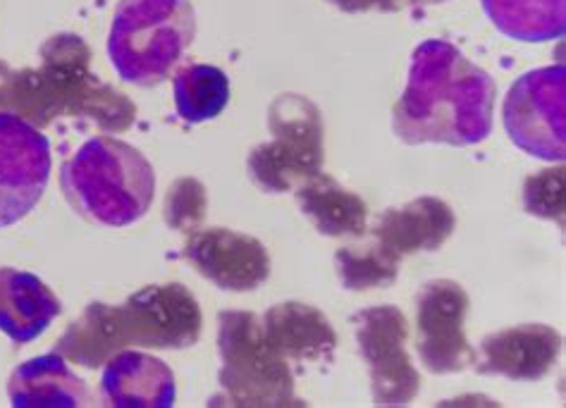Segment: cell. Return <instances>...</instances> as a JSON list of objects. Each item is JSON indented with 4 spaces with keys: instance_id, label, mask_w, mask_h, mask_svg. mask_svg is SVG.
<instances>
[{
    "instance_id": "7",
    "label": "cell",
    "mask_w": 566,
    "mask_h": 408,
    "mask_svg": "<svg viewBox=\"0 0 566 408\" xmlns=\"http://www.w3.org/2000/svg\"><path fill=\"white\" fill-rule=\"evenodd\" d=\"M354 337L370 375L374 404L382 408L409 406L421 391V375L407 352L409 321L401 308L368 306L352 315Z\"/></svg>"
},
{
    "instance_id": "14",
    "label": "cell",
    "mask_w": 566,
    "mask_h": 408,
    "mask_svg": "<svg viewBox=\"0 0 566 408\" xmlns=\"http://www.w3.org/2000/svg\"><path fill=\"white\" fill-rule=\"evenodd\" d=\"M457 227V216L438 196H419L405 206L387 208L374 222V239L397 255L438 251Z\"/></svg>"
},
{
    "instance_id": "21",
    "label": "cell",
    "mask_w": 566,
    "mask_h": 408,
    "mask_svg": "<svg viewBox=\"0 0 566 408\" xmlns=\"http://www.w3.org/2000/svg\"><path fill=\"white\" fill-rule=\"evenodd\" d=\"M175 108L189 125L218 117L230 103L228 74L213 65H185L172 80Z\"/></svg>"
},
{
    "instance_id": "2",
    "label": "cell",
    "mask_w": 566,
    "mask_h": 408,
    "mask_svg": "<svg viewBox=\"0 0 566 408\" xmlns=\"http://www.w3.org/2000/svg\"><path fill=\"white\" fill-rule=\"evenodd\" d=\"M61 187L80 218L127 227L151 208L156 172L139 148L115 136H94L63 163Z\"/></svg>"
},
{
    "instance_id": "8",
    "label": "cell",
    "mask_w": 566,
    "mask_h": 408,
    "mask_svg": "<svg viewBox=\"0 0 566 408\" xmlns=\"http://www.w3.org/2000/svg\"><path fill=\"white\" fill-rule=\"evenodd\" d=\"M471 299L454 280H430L416 294V354L433 375L464 373L475 363L467 337Z\"/></svg>"
},
{
    "instance_id": "19",
    "label": "cell",
    "mask_w": 566,
    "mask_h": 408,
    "mask_svg": "<svg viewBox=\"0 0 566 408\" xmlns=\"http://www.w3.org/2000/svg\"><path fill=\"white\" fill-rule=\"evenodd\" d=\"M127 349L120 313L111 304H88L65 335L57 339L55 352L84 368H101L117 354Z\"/></svg>"
},
{
    "instance_id": "23",
    "label": "cell",
    "mask_w": 566,
    "mask_h": 408,
    "mask_svg": "<svg viewBox=\"0 0 566 408\" xmlns=\"http://www.w3.org/2000/svg\"><path fill=\"white\" fill-rule=\"evenodd\" d=\"M564 165L535 172L524 181V210L533 218L557 222L564 230Z\"/></svg>"
},
{
    "instance_id": "16",
    "label": "cell",
    "mask_w": 566,
    "mask_h": 408,
    "mask_svg": "<svg viewBox=\"0 0 566 408\" xmlns=\"http://www.w3.org/2000/svg\"><path fill=\"white\" fill-rule=\"evenodd\" d=\"M8 397L14 408H77L86 406L88 389L61 354L24 360L12 370Z\"/></svg>"
},
{
    "instance_id": "1",
    "label": "cell",
    "mask_w": 566,
    "mask_h": 408,
    "mask_svg": "<svg viewBox=\"0 0 566 408\" xmlns=\"http://www.w3.org/2000/svg\"><path fill=\"white\" fill-rule=\"evenodd\" d=\"M497 86L490 74L444 39L416 45L405 94L392 108L401 144L475 146L493 132Z\"/></svg>"
},
{
    "instance_id": "15",
    "label": "cell",
    "mask_w": 566,
    "mask_h": 408,
    "mask_svg": "<svg viewBox=\"0 0 566 408\" xmlns=\"http://www.w3.org/2000/svg\"><path fill=\"white\" fill-rule=\"evenodd\" d=\"M63 306L51 286L18 268H0V332L14 344H29L51 327Z\"/></svg>"
},
{
    "instance_id": "26",
    "label": "cell",
    "mask_w": 566,
    "mask_h": 408,
    "mask_svg": "<svg viewBox=\"0 0 566 408\" xmlns=\"http://www.w3.org/2000/svg\"><path fill=\"white\" fill-rule=\"evenodd\" d=\"M433 3H444V0H390V10L397 12L409 6H433Z\"/></svg>"
},
{
    "instance_id": "20",
    "label": "cell",
    "mask_w": 566,
    "mask_h": 408,
    "mask_svg": "<svg viewBox=\"0 0 566 408\" xmlns=\"http://www.w3.org/2000/svg\"><path fill=\"white\" fill-rule=\"evenodd\" d=\"M500 34L524 43H545L566 32V0H481Z\"/></svg>"
},
{
    "instance_id": "12",
    "label": "cell",
    "mask_w": 566,
    "mask_h": 408,
    "mask_svg": "<svg viewBox=\"0 0 566 408\" xmlns=\"http://www.w3.org/2000/svg\"><path fill=\"white\" fill-rule=\"evenodd\" d=\"M562 354V335L543 323H524L493 332L481 342L473 368L481 375H500L514 383H535L555 368Z\"/></svg>"
},
{
    "instance_id": "18",
    "label": "cell",
    "mask_w": 566,
    "mask_h": 408,
    "mask_svg": "<svg viewBox=\"0 0 566 408\" xmlns=\"http://www.w3.org/2000/svg\"><path fill=\"white\" fill-rule=\"evenodd\" d=\"M296 206L323 237H361L368 227V206L359 193L342 187L323 170L294 189Z\"/></svg>"
},
{
    "instance_id": "24",
    "label": "cell",
    "mask_w": 566,
    "mask_h": 408,
    "mask_svg": "<svg viewBox=\"0 0 566 408\" xmlns=\"http://www.w3.org/2000/svg\"><path fill=\"white\" fill-rule=\"evenodd\" d=\"M206 208H208L206 187L199 179L182 177L168 189L163 216H166V224L172 227V230L191 234L197 232V227L203 222Z\"/></svg>"
},
{
    "instance_id": "22",
    "label": "cell",
    "mask_w": 566,
    "mask_h": 408,
    "mask_svg": "<svg viewBox=\"0 0 566 408\" xmlns=\"http://www.w3.org/2000/svg\"><path fill=\"white\" fill-rule=\"evenodd\" d=\"M401 255L380 244L378 239L366 244H349L335 251V272L347 292L385 290L399 275Z\"/></svg>"
},
{
    "instance_id": "13",
    "label": "cell",
    "mask_w": 566,
    "mask_h": 408,
    "mask_svg": "<svg viewBox=\"0 0 566 408\" xmlns=\"http://www.w3.org/2000/svg\"><path fill=\"white\" fill-rule=\"evenodd\" d=\"M101 397L115 408H170L177 399L168 363L144 352H117L101 377Z\"/></svg>"
},
{
    "instance_id": "5",
    "label": "cell",
    "mask_w": 566,
    "mask_h": 408,
    "mask_svg": "<svg viewBox=\"0 0 566 408\" xmlns=\"http://www.w3.org/2000/svg\"><path fill=\"white\" fill-rule=\"evenodd\" d=\"M273 139L247 160L249 177L265 193L292 191L323 170L325 127L318 105L302 94H280L268 108Z\"/></svg>"
},
{
    "instance_id": "11",
    "label": "cell",
    "mask_w": 566,
    "mask_h": 408,
    "mask_svg": "<svg viewBox=\"0 0 566 408\" xmlns=\"http://www.w3.org/2000/svg\"><path fill=\"white\" fill-rule=\"evenodd\" d=\"M201 278L226 292H253L271 278V255L259 239L228 227L191 232L182 249Z\"/></svg>"
},
{
    "instance_id": "9",
    "label": "cell",
    "mask_w": 566,
    "mask_h": 408,
    "mask_svg": "<svg viewBox=\"0 0 566 408\" xmlns=\"http://www.w3.org/2000/svg\"><path fill=\"white\" fill-rule=\"evenodd\" d=\"M51 144L36 125L0 111V227L24 220L51 179Z\"/></svg>"
},
{
    "instance_id": "3",
    "label": "cell",
    "mask_w": 566,
    "mask_h": 408,
    "mask_svg": "<svg viewBox=\"0 0 566 408\" xmlns=\"http://www.w3.org/2000/svg\"><path fill=\"white\" fill-rule=\"evenodd\" d=\"M197 36V12L189 0H120L111 34L108 57L120 80L156 86L180 65Z\"/></svg>"
},
{
    "instance_id": "17",
    "label": "cell",
    "mask_w": 566,
    "mask_h": 408,
    "mask_svg": "<svg viewBox=\"0 0 566 408\" xmlns=\"http://www.w3.org/2000/svg\"><path fill=\"white\" fill-rule=\"evenodd\" d=\"M265 337L287 360L331 358L337 346L333 323L311 304L282 301L261 317Z\"/></svg>"
},
{
    "instance_id": "25",
    "label": "cell",
    "mask_w": 566,
    "mask_h": 408,
    "mask_svg": "<svg viewBox=\"0 0 566 408\" xmlns=\"http://www.w3.org/2000/svg\"><path fill=\"white\" fill-rule=\"evenodd\" d=\"M325 3L335 6L342 12H368V10H380V12H392L390 10V0H325Z\"/></svg>"
},
{
    "instance_id": "10",
    "label": "cell",
    "mask_w": 566,
    "mask_h": 408,
    "mask_svg": "<svg viewBox=\"0 0 566 408\" xmlns=\"http://www.w3.org/2000/svg\"><path fill=\"white\" fill-rule=\"evenodd\" d=\"M120 325L127 346L144 349H187L201 337L203 317L197 296L180 282L148 284L123 306Z\"/></svg>"
},
{
    "instance_id": "4",
    "label": "cell",
    "mask_w": 566,
    "mask_h": 408,
    "mask_svg": "<svg viewBox=\"0 0 566 408\" xmlns=\"http://www.w3.org/2000/svg\"><path fill=\"white\" fill-rule=\"evenodd\" d=\"M218 383L234 406H302L290 360L268 342L263 321L249 311L218 315Z\"/></svg>"
},
{
    "instance_id": "6",
    "label": "cell",
    "mask_w": 566,
    "mask_h": 408,
    "mask_svg": "<svg viewBox=\"0 0 566 408\" xmlns=\"http://www.w3.org/2000/svg\"><path fill=\"white\" fill-rule=\"evenodd\" d=\"M502 123L524 154L564 163L566 158V67L531 70L512 84L502 105Z\"/></svg>"
}]
</instances>
